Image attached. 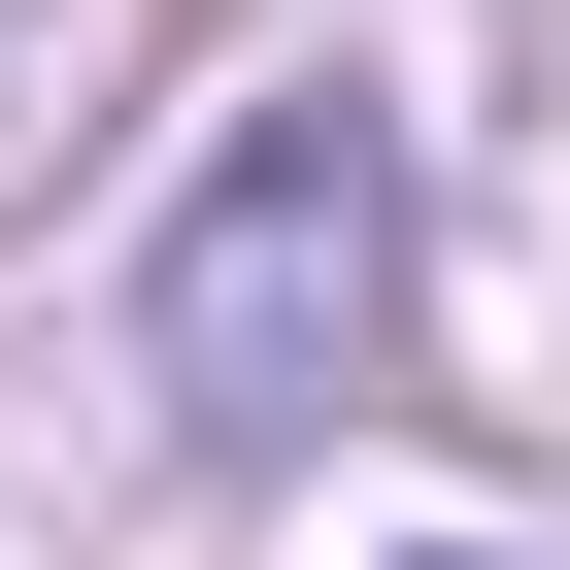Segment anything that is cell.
Instances as JSON below:
<instances>
[{"label": "cell", "mask_w": 570, "mask_h": 570, "mask_svg": "<svg viewBox=\"0 0 570 570\" xmlns=\"http://www.w3.org/2000/svg\"><path fill=\"white\" fill-rule=\"evenodd\" d=\"M370 303H403V168H370V101H268L235 168H202V235H168V403L202 436H303L336 370H370Z\"/></svg>", "instance_id": "cell-1"}]
</instances>
